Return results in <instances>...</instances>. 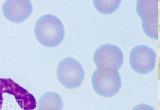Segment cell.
Segmentation results:
<instances>
[{
    "instance_id": "cell-1",
    "label": "cell",
    "mask_w": 160,
    "mask_h": 110,
    "mask_svg": "<svg viewBox=\"0 0 160 110\" xmlns=\"http://www.w3.org/2000/svg\"><path fill=\"white\" fill-rule=\"evenodd\" d=\"M34 32L40 44L50 47L60 44L65 35L64 27L61 21L50 14L43 15L38 19L35 25Z\"/></svg>"
},
{
    "instance_id": "cell-2",
    "label": "cell",
    "mask_w": 160,
    "mask_h": 110,
    "mask_svg": "<svg viewBox=\"0 0 160 110\" xmlns=\"http://www.w3.org/2000/svg\"><path fill=\"white\" fill-rule=\"evenodd\" d=\"M92 84L95 92L100 96L110 97L116 94L121 86L118 69L104 64L98 67L92 76Z\"/></svg>"
},
{
    "instance_id": "cell-3",
    "label": "cell",
    "mask_w": 160,
    "mask_h": 110,
    "mask_svg": "<svg viewBox=\"0 0 160 110\" xmlns=\"http://www.w3.org/2000/svg\"><path fill=\"white\" fill-rule=\"evenodd\" d=\"M58 78L66 88L72 89L79 87L84 77L82 66L72 57L65 58L59 63L57 70Z\"/></svg>"
},
{
    "instance_id": "cell-4",
    "label": "cell",
    "mask_w": 160,
    "mask_h": 110,
    "mask_svg": "<svg viewBox=\"0 0 160 110\" xmlns=\"http://www.w3.org/2000/svg\"><path fill=\"white\" fill-rule=\"evenodd\" d=\"M156 58V53L152 48L146 45H138L130 53L131 66L138 73L147 74L154 69Z\"/></svg>"
},
{
    "instance_id": "cell-5",
    "label": "cell",
    "mask_w": 160,
    "mask_h": 110,
    "mask_svg": "<svg viewBox=\"0 0 160 110\" xmlns=\"http://www.w3.org/2000/svg\"><path fill=\"white\" fill-rule=\"evenodd\" d=\"M32 11L29 0H6L2 6L5 17L15 23H20L26 20Z\"/></svg>"
},
{
    "instance_id": "cell-6",
    "label": "cell",
    "mask_w": 160,
    "mask_h": 110,
    "mask_svg": "<svg viewBox=\"0 0 160 110\" xmlns=\"http://www.w3.org/2000/svg\"><path fill=\"white\" fill-rule=\"evenodd\" d=\"M123 53L118 46L111 44L103 45L96 50L93 60L96 66L99 67L104 64L114 66L118 69L123 62Z\"/></svg>"
},
{
    "instance_id": "cell-7",
    "label": "cell",
    "mask_w": 160,
    "mask_h": 110,
    "mask_svg": "<svg viewBox=\"0 0 160 110\" xmlns=\"http://www.w3.org/2000/svg\"><path fill=\"white\" fill-rule=\"evenodd\" d=\"M158 0H138L136 10L142 20L150 21L158 19Z\"/></svg>"
},
{
    "instance_id": "cell-8",
    "label": "cell",
    "mask_w": 160,
    "mask_h": 110,
    "mask_svg": "<svg viewBox=\"0 0 160 110\" xmlns=\"http://www.w3.org/2000/svg\"><path fill=\"white\" fill-rule=\"evenodd\" d=\"M63 103L60 95L54 92L43 94L38 102V110H62Z\"/></svg>"
},
{
    "instance_id": "cell-9",
    "label": "cell",
    "mask_w": 160,
    "mask_h": 110,
    "mask_svg": "<svg viewBox=\"0 0 160 110\" xmlns=\"http://www.w3.org/2000/svg\"><path fill=\"white\" fill-rule=\"evenodd\" d=\"M121 0H93V4L99 12L109 14L115 12L119 7Z\"/></svg>"
},
{
    "instance_id": "cell-10",
    "label": "cell",
    "mask_w": 160,
    "mask_h": 110,
    "mask_svg": "<svg viewBox=\"0 0 160 110\" xmlns=\"http://www.w3.org/2000/svg\"><path fill=\"white\" fill-rule=\"evenodd\" d=\"M142 24L143 30L148 36L153 39H158V19L148 21L142 20Z\"/></svg>"
},
{
    "instance_id": "cell-11",
    "label": "cell",
    "mask_w": 160,
    "mask_h": 110,
    "mask_svg": "<svg viewBox=\"0 0 160 110\" xmlns=\"http://www.w3.org/2000/svg\"><path fill=\"white\" fill-rule=\"evenodd\" d=\"M132 110H155V109L149 105L141 103L135 106Z\"/></svg>"
}]
</instances>
